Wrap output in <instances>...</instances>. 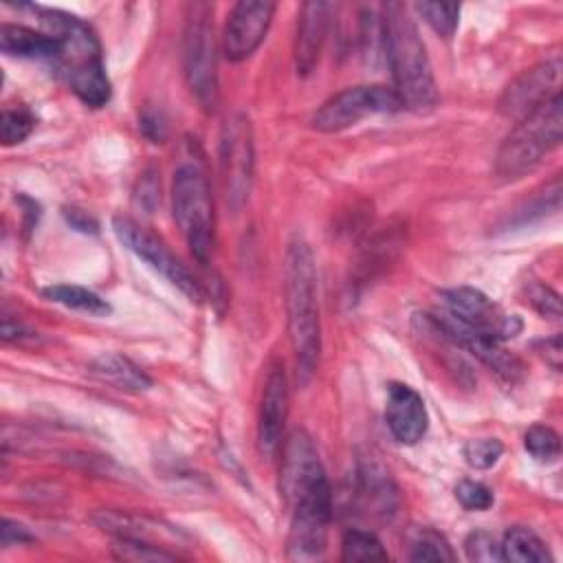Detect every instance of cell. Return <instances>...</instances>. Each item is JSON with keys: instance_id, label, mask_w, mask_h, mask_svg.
Listing matches in <instances>:
<instances>
[{"instance_id": "cell-6", "label": "cell", "mask_w": 563, "mask_h": 563, "mask_svg": "<svg viewBox=\"0 0 563 563\" xmlns=\"http://www.w3.org/2000/svg\"><path fill=\"white\" fill-rule=\"evenodd\" d=\"M174 220L198 262H207L213 251V200L205 169L194 163H183L174 172L172 183Z\"/></svg>"}, {"instance_id": "cell-9", "label": "cell", "mask_w": 563, "mask_h": 563, "mask_svg": "<svg viewBox=\"0 0 563 563\" xmlns=\"http://www.w3.org/2000/svg\"><path fill=\"white\" fill-rule=\"evenodd\" d=\"M112 229L119 242L134 253L139 260H143L150 268H154L158 275H163L174 288H178L189 301H202L205 290L200 282L194 277V273L169 251V246L156 238L152 231H147L143 224L128 216H114Z\"/></svg>"}, {"instance_id": "cell-18", "label": "cell", "mask_w": 563, "mask_h": 563, "mask_svg": "<svg viewBox=\"0 0 563 563\" xmlns=\"http://www.w3.org/2000/svg\"><path fill=\"white\" fill-rule=\"evenodd\" d=\"M330 4L321 0L303 2L299 9L297 20V35H295V68L301 77L310 75L319 62L328 22H330Z\"/></svg>"}, {"instance_id": "cell-28", "label": "cell", "mask_w": 563, "mask_h": 563, "mask_svg": "<svg viewBox=\"0 0 563 563\" xmlns=\"http://www.w3.org/2000/svg\"><path fill=\"white\" fill-rule=\"evenodd\" d=\"M411 561H455V552L451 550L449 541L431 530V528H422L416 532L413 541H411V552H409Z\"/></svg>"}, {"instance_id": "cell-20", "label": "cell", "mask_w": 563, "mask_h": 563, "mask_svg": "<svg viewBox=\"0 0 563 563\" xmlns=\"http://www.w3.org/2000/svg\"><path fill=\"white\" fill-rule=\"evenodd\" d=\"M0 48L11 57L55 62L59 55V40L46 31H35L22 24H2Z\"/></svg>"}, {"instance_id": "cell-7", "label": "cell", "mask_w": 563, "mask_h": 563, "mask_svg": "<svg viewBox=\"0 0 563 563\" xmlns=\"http://www.w3.org/2000/svg\"><path fill=\"white\" fill-rule=\"evenodd\" d=\"M211 15L213 7L207 2L187 4L183 35L185 79L205 112H213L218 103V57Z\"/></svg>"}, {"instance_id": "cell-22", "label": "cell", "mask_w": 563, "mask_h": 563, "mask_svg": "<svg viewBox=\"0 0 563 563\" xmlns=\"http://www.w3.org/2000/svg\"><path fill=\"white\" fill-rule=\"evenodd\" d=\"M501 561L512 563H550L552 554L548 545L523 526H512L504 532V539L499 543Z\"/></svg>"}, {"instance_id": "cell-17", "label": "cell", "mask_w": 563, "mask_h": 563, "mask_svg": "<svg viewBox=\"0 0 563 563\" xmlns=\"http://www.w3.org/2000/svg\"><path fill=\"white\" fill-rule=\"evenodd\" d=\"M92 521L114 539H132V541H145L154 545H165V541H180L183 534L158 519H152L147 515H134L123 510H97L92 515Z\"/></svg>"}, {"instance_id": "cell-8", "label": "cell", "mask_w": 563, "mask_h": 563, "mask_svg": "<svg viewBox=\"0 0 563 563\" xmlns=\"http://www.w3.org/2000/svg\"><path fill=\"white\" fill-rule=\"evenodd\" d=\"M402 110V101L391 86L365 84L350 86L319 106L312 114V128L325 134L347 130L374 114H391Z\"/></svg>"}, {"instance_id": "cell-14", "label": "cell", "mask_w": 563, "mask_h": 563, "mask_svg": "<svg viewBox=\"0 0 563 563\" xmlns=\"http://www.w3.org/2000/svg\"><path fill=\"white\" fill-rule=\"evenodd\" d=\"M275 9V2L266 0H242L233 4L222 31V53L229 62H242L260 48Z\"/></svg>"}, {"instance_id": "cell-21", "label": "cell", "mask_w": 563, "mask_h": 563, "mask_svg": "<svg viewBox=\"0 0 563 563\" xmlns=\"http://www.w3.org/2000/svg\"><path fill=\"white\" fill-rule=\"evenodd\" d=\"M90 374L123 391H145L152 387V378L134 361L117 352L99 354L90 363Z\"/></svg>"}, {"instance_id": "cell-32", "label": "cell", "mask_w": 563, "mask_h": 563, "mask_svg": "<svg viewBox=\"0 0 563 563\" xmlns=\"http://www.w3.org/2000/svg\"><path fill=\"white\" fill-rule=\"evenodd\" d=\"M464 550L466 556L471 561H479V563H493V561H501V550L499 543L495 541L493 534L484 532V530H475L466 537L464 541Z\"/></svg>"}, {"instance_id": "cell-36", "label": "cell", "mask_w": 563, "mask_h": 563, "mask_svg": "<svg viewBox=\"0 0 563 563\" xmlns=\"http://www.w3.org/2000/svg\"><path fill=\"white\" fill-rule=\"evenodd\" d=\"M158 187H156V180L152 178V174H143L141 183H139V194H136V200L139 205L150 213L154 209V205L158 202Z\"/></svg>"}, {"instance_id": "cell-35", "label": "cell", "mask_w": 563, "mask_h": 563, "mask_svg": "<svg viewBox=\"0 0 563 563\" xmlns=\"http://www.w3.org/2000/svg\"><path fill=\"white\" fill-rule=\"evenodd\" d=\"M2 545H11V543H31L35 541V537L18 521H11V519H2Z\"/></svg>"}, {"instance_id": "cell-37", "label": "cell", "mask_w": 563, "mask_h": 563, "mask_svg": "<svg viewBox=\"0 0 563 563\" xmlns=\"http://www.w3.org/2000/svg\"><path fill=\"white\" fill-rule=\"evenodd\" d=\"M141 130H143V134H145L147 139H152L154 143H158V141L165 139V123H163V119H161L156 112H145V114L141 117Z\"/></svg>"}, {"instance_id": "cell-4", "label": "cell", "mask_w": 563, "mask_h": 563, "mask_svg": "<svg viewBox=\"0 0 563 563\" xmlns=\"http://www.w3.org/2000/svg\"><path fill=\"white\" fill-rule=\"evenodd\" d=\"M314 282L317 275L312 251L303 238L295 235L288 242L284 255V290L299 385H306L312 378L321 354V325Z\"/></svg>"}, {"instance_id": "cell-29", "label": "cell", "mask_w": 563, "mask_h": 563, "mask_svg": "<svg viewBox=\"0 0 563 563\" xmlns=\"http://www.w3.org/2000/svg\"><path fill=\"white\" fill-rule=\"evenodd\" d=\"M35 130V114L24 108V106H15V108H4L0 114V139L2 145H18L24 139L31 136V132Z\"/></svg>"}, {"instance_id": "cell-30", "label": "cell", "mask_w": 563, "mask_h": 563, "mask_svg": "<svg viewBox=\"0 0 563 563\" xmlns=\"http://www.w3.org/2000/svg\"><path fill=\"white\" fill-rule=\"evenodd\" d=\"M504 453V444L497 438H475L464 444V460L471 468L486 471L497 464Z\"/></svg>"}, {"instance_id": "cell-5", "label": "cell", "mask_w": 563, "mask_h": 563, "mask_svg": "<svg viewBox=\"0 0 563 563\" xmlns=\"http://www.w3.org/2000/svg\"><path fill=\"white\" fill-rule=\"evenodd\" d=\"M563 139V101L561 92L517 121L497 150L495 174L501 180H517L539 167Z\"/></svg>"}, {"instance_id": "cell-1", "label": "cell", "mask_w": 563, "mask_h": 563, "mask_svg": "<svg viewBox=\"0 0 563 563\" xmlns=\"http://www.w3.org/2000/svg\"><path fill=\"white\" fill-rule=\"evenodd\" d=\"M279 493L290 508L286 559L301 563L323 559L332 521V488L314 442L303 429L290 431L282 444Z\"/></svg>"}, {"instance_id": "cell-13", "label": "cell", "mask_w": 563, "mask_h": 563, "mask_svg": "<svg viewBox=\"0 0 563 563\" xmlns=\"http://www.w3.org/2000/svg\"><path fill=\"white\" fill-rule=\"evenodd\" d=\"M561 57L554 55L550 59H543L521 75H517L501 92L497 110L508 119H521L541 103H545L550 97L559 92L561 86Z\"/></svg>"}, {"instance_id": "cell-23", "label": "cell", "mask_w": 563, "mask_h": 563, "mask_svg": "<svg viewBox=\"0 0 563 563\" xmlns=\"http://www.w3.org/2000/svg\"><path fill=\"white\" fill-rule=\"evenodd\" d=\"M42 295L48 299V301H55L64 308H70V310H79V312H86V314H95V317H106L112 312L110 303L99 297L97 292L84 288V286H77V284H55V286H48L42 290Z\"/></svg>"}, {"instance_id": "cell-27", "label": "cell", "mask_w": 563, "mask_h": 563, "mask_svg": "<svg viewBox=\"0 0 563 563\" xmlns=\"http://www.w3.org/2000/svg\"><path fill=\"white\" fill-rule=\"evenodd\" d=\"M413 9L422 15V20L444 40L453 37L460 22V4L451 2H416Z\"/></svg>"}, {"instance_id": "cell-2", "label": "cell", "mask_w": 563, "mask_h": 563, "mask_svg": "<svg viewBox=\"0 0 563 563\" xmlns=\"http://www.w3.org/2000/svg\"><path fill=\"white\" fill-rule=\"evenodd\" d=\"M46 33L59 40V55L53 62L68 88L88 108H101L110 101L112 88L106 75L101 44L90 24L81 18L51 7L29 4Z\"/></svg>"}, {"instance_id": "cell-33", "label": "cell", "mask_w": 563, "mask_h": 563, "mask_svg": "<svg viewBox=\"0 0 563 563\" xmlns=\"http://www.w3.org/2000/svg\"><path fill=\"white\" fill-rule=\"evenodd\" d=\"M528 297H530L532 308H534L539 314H543V317H548V319H552V321H559V319H561V299H559V295H556L550 286H545V284H532V286L528 288Z\"/></svg>"}, {"instance_id": "cell-31", "label": "cell", "mask_w": 563, "mask_h": 563, "mask_svg": "<svg viewBox=\"0 0 563 563\" xmlns=\"http://www.w3.org/2000/svg\"><path fill=\"white\" fill-rule=\"evenodd\" d=\"M455 499L466 508V510H488L495 501L493 490L475 479H462L455 486Z\"/></svg>"}, {"instance_id": "cell-19", "label": "cell", "mask_w": 563, "mask_h": 563, "mask_svg": "<svg viewBox=\"0 0 563 563\" xmlns=\"http://www.w3.org/2000/svg\"><path fill=\"white\" fill-rule=\"evenodd\" d=\"M358 504L367 517L389 519L398 508V490L389 473L374 460L358 464Z\"/></svg>"}, {"instance_id": "cell-15", "label": "cell", "mask_w": 563, "mask_h": 563, "mask_svg": "<svg viewBox=\"0 0 563 563\" xmlns=\"http://www.w3.org/2000/svg\"><path fill=\"white\" fill-rule=\"evenodd\" d=\"M288 416V383L282 363H275L268 369L260 418H257V449L264 457H273L282 446V433Z\"/></svg>"}, {"instance_id": "cell-11", "label": "cell", "mask_w": 563, "mask_h": 563, "mask_svg": "<svg viewBox=\"0 0 563 563\" xmlns=\"http://www.w3.org/2000/svg\"><path fill=\"white\" fill-rule=\"evenodd\" d=\"M429 321L433 323V328L453 345H457L460 350L473 354L479 363H484L490 372H495L501 380L506 383H517L523 376V363L504 350L501 341L477 332L473 328H468L466 323H462L460 319H455L453 314H449L446 310H440L435 314H429Z\"/></svg>"}, {"instance_id": "cell-10", "label": "cell", "mask_w": 563, "mask_h": 563, "mask_svg": "<svg viewBox=\"0 0 563 563\" xmlns=\"http://www.w3.org/2000/svg\"><path fill=\"white\" fill-rule=\"evenodd\" d=\"M253 167H255V154H253L251 123L244 114H233L224 123L222 143H220V169H222L224 196H227V205L233 211H240L249 198L251 183H253Z\"/></svg>"}, {"instance_id": "cell-3", "label": "cell", "mask_w": 563, "mask_h": 563, "mask_svg": "<svg viewBox=\"0 0 563 563\" xmlns=\"http://www.w3.org/2000/svg\"><path fill=\"white\" fill-rule=\"evenodd\" d=\"M380 44L394 79V90L402 108L427 112L438 103V88L427 46L420 37L413 15L400 2H387L380 9Z\"/></svg>"}, {"instance_id": "cell-25", "label": "cell", "mask_w": 563, "mask_h": 563, "mask_svg": "<svg viewBox=\"0 0 563 563\" xmlns=\"http://www.w3.org/2000/svg\"><path fill=\"white\" fill-rule=\"evenodd\" d=\"M112 554L121 561H134V563H158V561L180 559V554L172 552L169 548L145 543V541H132V539H114Z\"/></svg>"}, {"instance_id": "cell-34", "label": "cell", "mask_w": 563, "mask_h": 563, "mask_svg": "<svg viewBox=\"0 0 563 563\" xmlns=\"http://www.w3.org/2000/svg\"><path fill=\"white\" fill-rule=\"evenodd\" d=\"M64 218L70 224V229H75L79 233H97L99 231L97 220L77 207H64Z\"/></svg>"}, {"instance_id": "cell-12", "label": "cell", "mask_w": 563, "mask_h": 563, "mask_svg": "<svg viewBox=\"0 0 563 563\" xmlns=\"http://www.w3.org/2000/svg\"><path fill=\"white\" fill-rule=\"evenodd\" d=\"M442 303L449 314H453L468 328L484 332L501 343L508 339H515L523 328L517 314L504 312L490 297H486L482 290L471 286L444 290Z\"/></svg>"}, {"instance_id": "cell-26", "label": "cell", "mask_w": 563, "mask_h": 563, "mask_svg": "<svg viewBox=\"0 0 563 563\" xmlns=\"http://www.w3.org/2000/svg\"><path fill=\"white\" fill-rule=\"evenodd\" d=\"M523 446L541 464H552L561 455V438L548 424H532L523 435Z\"/></svg>"}, {"instance_id": "cell-38", "label": "cell", "mask_w": 563, "mask_h": 563, "mask_svg": "<svg viewBox=\"0 0 563 563\" xmlns=\"http://www.w3.org/2000/svg\"><path fill=\"white\" fill-rule=\"evenodd\" d=\"M543 356H545V363H550L554 369L561 367V336L559 334L543 341Z\"/></svg>"}, {"instance_id": "cell-16", "label": "cell", "mask_w": 563, "mask_h": 563, "mask_svg": "<svg viewBox=\"0 0 563 563\" xmlns=\"http://www.w3.org/2000/svg\"><path fill=\"white\" fill-rule=\"evenodd\" d=\"M385 422L400 444H416L422 440L429 429V413L420 394L405 383H391L387 387Z\"/></svg>"}, {"instance_id": "cell-39", "label": "cell", "mask_w": 563, "mask_h": 563, "mask_svg": "<svg viewBox=\"0 0 563 563\" xmlns=\"http://www.w3.org/2000/svg\"><path fill=\"white\" fill-rule=\"evenodd\" d=\"M29 334H31V330H26L20 321H11L9 317L2 319V339L4 341H18V339H24Z\"/></svg>"}, {"instance_id": "cell-24", "label": "cell", "mask_w": 563, "mask_h": 563, "mask_svg": "<svg viewBox=\"0 0 563 563\" xmlns=\"http://www.w3.org/2000/svg\"><path fill=\"white\" fill-rule=\"evenodd\" d=\"M341 559L343 561H385L387 550L376 534L367 530H347L341 539Z\"/></svg>"}]
</instances>
